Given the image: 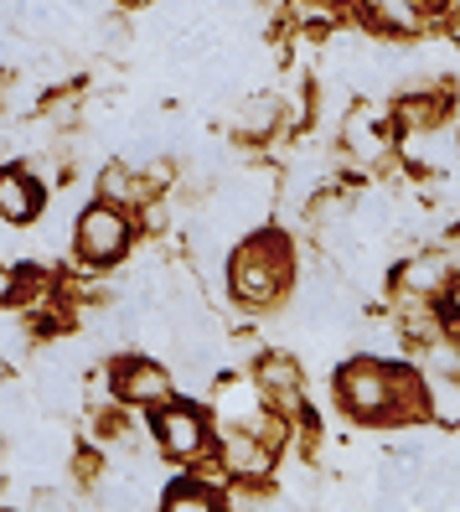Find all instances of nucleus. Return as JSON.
Masks as SVG:
<instances>
[{
    "label": "nucleus",
    "instance_id": "nucleus-1",
    "mask_svg": "<svg viewBox=\"0 0 460 512\" xmlns=\"http://www.w3.org/2000/svg\"><path fill=\"white\" fill-rule=\"evenodd\" d=\"M285 275H290V249H285L274 233H259V238H249V244L233 254L228 290L243 300V306L264 311L269 300L285 290Z\"/></svg>",
    "mask_w": 460,
    "mask_h": 512
},
{
    "label": "nucleus",
    "instance_id": "nucleus-2",
    "mask_svg": "<svg viewBox=\"0 0 460 512\" xmlns=\"http://www.w3.org/2000/svg\"><path fill=\"white\" fill-rule=\"evenodd\" d=\"M73 244H78L83 264H114L130 249V213H119V207H109V202L83 207L78 223H73Z\"/></svg>",
    "mask_w": 460,
    "mask_h": 512
},
{
    "label": "nucleus",
    "instance_id": "nucleus-3",
    "mask_svg": "<svg viewBox=\"0 0 460 512\" xmlns=\"http://www.w3.org/2000/svg\"><path fill=\"white\" fill-rule=\"evenodd\" d=\"M342 383V409L352 419H383L388 414V399H393V373L373 357H352V363L336 373Z\"/></svg>",
    "mask_w": 460,
    "mask_h": 512
},
{
    "label": "nucleus",
    "instance_id": "nucleus-4",
    "mask_svg": "<svg viewBox=\"0 0 460 512\" xmlns=\"http://www.w3.org/2000/svg\"><path fill=\"white\" fill-rule=\"evenodd\" d=\"M109 383H114V394L125 399V404H166L171 394V373L161 363H150V357H119V363L109 368Z\"/></svg>",
    "mask_w": 460,
    "mask_h": 512
},
{
    "label": "nucleus",
    "instance_id": "nucleus-5",
    "mask_svg": "<svg viewBox=\"0 0 460 512\" xmlns=\"http://www.w3.org/2000/svg\"><path fill=\"white\" fill-rule=\"evenodd\" d=\"M156 445L171 461H197L207 450V425L192 404H161L156 414Z\"/></svg>",
    "mask_w": 460,
    "mask_h": 512
},
{
    "label": "nucleus",
    "instance_id": "nucleus-6",
    "mask_svg": "<svg viewBox=\"0 0 460 512\" xmlns=\"http://www.w3.org/2000/svg\"><path fill=\"white\" fill-rule=\"evenodd\" d=\"M42 213V182L21 166L0 171V218L6 223H32Z\"/></svg>",
    "mask_w": 460,
    "mask_h": 512
},
{
    "label": "nucleus",
    "instance_id": "nucleus-7",
    "mask_svg": "<svg viewBox=\"0 0 460 512\" xmlns=\"http://www.w3.org/2000/svg\"><path fill=\"white\" fill-rule=\"evenodd\" d=\"M223 466L243 481H264L269 466H274V450L259 445L249 430H223Z\"/></svg>",
    "mask_w": 460,
    "mask_h": 512
},
{
    "label": "nucleus",
    "instance_id": "nucleus-8",
    "mask_svg": "<svg viewBox=\"0 0 460 512\" xmlns=\"http://www.w3.org/2000/svg\"><path fill=\"white\" fill-rule=\"evenodd\" d=\"M166 512H218V492L202 487V481H181L166 492Z\"/></svg>",
    "mask_w": 460,
    "mask_h": 512
},
{
    "label": "nucleus",
    "instance_id": "nucleus-9",
    "mask_svg": "<svg viewBox=\"0 0 460 512\" xmlns=\"http://www.w3.org/2000/svg\"><path fill=\"white\" fill-rule=\"evenodd\" d=\"M450 37L460 42V0H455V11H450Z\"/></svg>",
    "mask_w": 460,
    "mask_h": 512
},
{
    "label": "nucleus",
    "instance_id": "nucleus-10",
    "mask_svg": "<svg viewBox=\"0 0 460 512\" xmlns=\"http://www.w3.org/2000/svg\"><path fill=\"white\" fill-rule=\"evenodd\" d=\"M6 373H11V368H6V357H0V383H6Z\"/></svg>",
    "mask_w": 460,
    "mask_h": 512
},
{
    "label": "nucleus",
    "instance_id": "nucleus-11",
    "mask_svg": "<svg viewBox=\"0 0 460 512\" xmlns=\"http://www.w3.org/2000/svg\"><path fill=\"white\" fill-rule=\"evenodd\" d=\"M414 6H440V0H414Z\"/></svg>",
    "mask_w": 460,
    "mask_h": 512
},
{
    "label": "nucleus",
    "instance_id": "nucleus-12",
    "mask_svg": "<svg viewBox=\"0 0 460 512\" xmlns=\"http://www.w3.org/2000/svg\"><path fill=\"white\" fill-rule=\"evenodd\" d=\"M455 316H460V290H455Z\"/></svg>",
    "mask_w": 460,
    "mask_h": 512
}]
</instances>
